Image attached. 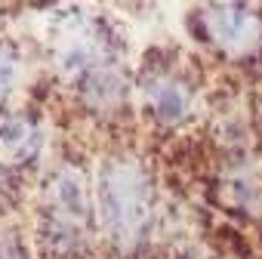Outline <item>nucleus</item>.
Returning a JSON list of instances; mask_svg holds the SVG:
<instances>
[{
	"mask_svg": "<svg viewBox=\"0 0 262 259\" xmlns=\"http://www.w3.org/2000/svg\"><path fill=\"white\" fill-rule=\"evenodd\" d=\"M0 145L10 148V152L19 155V158H25L28 152H34L37 133L31 130V123H25L22 117H13V120H7L4 126H0Z\"/></svg>",
	"mask_w": 262,
	"mask_h": 259,
	"instance_id": "obj_5",
	"label": "nucleus"
},
{
	"mask_svg": "<svg viewBox=\"0 0 262 259\" xmlns=\"http://www.w3.org/2000/svg\"><path fill=\"white\" fill-rule=\"evenodd\" d=\"M13 74H16V59L7 47H0V99H4L13 87Z\"/></svg>",
	"mask_w": 262,
	"mask_h": 259,
	"instance_id": "obj_7",
	"label": "nucleus"
},
{
	"mask_svg": "<svg viewBox=\"0 0 262 259\" xmlns=\"http://www.w3.org/2000/svg\"><path fill=\"white\" fill-rule=\"evenodd\" d=\"M50 198H53V213H50L47 238L53 241L56 250H65V247L74 250L90 222V201H86L83 176L71 167L59 170L50 182Z\"/></svg>",
	"mask_w": 262,
	"mask_h": 259,
	"instance_id": "obj_2",
	"label": "nucleus"
},
{
	"mask_svg": "<svg viewBox=\"0 0 262 259\" xmlns=\"http://www.w3.org/2000/svg\"><path fill=\"white\" fill-rule=\"evenodd\" d=\"M99 213L120 250L142 244L151 225V179L133 158H111L99 173Z\"/></svg>",
	"mask_w": 262,
	"mask_h": 259,
	"instance_id": "obj_1",
	"label": "nucleus"
},
{
	"mask_svg": "<svg viewBox=\"0 0 262 259\" xmlns=\"http://www.w3.org/2000/svg\"><path fill=\"white\" fill-rule=\"evenodd\" d=\"M4 185H7V170H4V164H0V191H4Z\"/></svg>",
	"mask_w": 262,
	"mask_h": 259,
	"instance_id": "obj_9",
	"label": "nucleus"
},
{
	"mask_svg": "<svg viewBox=\"0 0 262 259\" xmlns=\"http://www.w3.org/2000/svg\"><path fill=\"white\" fill-rule=\"evenodd\" d=\"M204 28H207V37L225 53H241L253 47V40H259V19L247 7H237V4L207 7Z\"/></svg>",
	"mask_w": 262,
	"mask_h": 259,
	"instance_id": "obj_3",
	"label": "nucleus"
},
{
	"mask_svg": "<svg viewBox=\"0 0 262 259\" xmlns=\"http://www.w3.org/2000/svg\"><path fill=\"white\" fill-rule=\"evenodd\" d=\"M148 102L164 123H176L188 111V90L173 77H158L148 87Z\"/></svg>",
	"mask_w": 262,
	"mask_h": 259,
	"instance_id": "obj_4",
	"label": "nucleus"
},
{
	"mask_svg": "<svg viewBox=\"0 0 262 259\" xmlns=\"http://www.w3.org/2000/svg\"><path fill=\"white\" fill-rule=\"evenodd\" d=\"M0 259H28L22 241H19L13 231H4V234H0Z\"/></svg>",
	"mask_w": 262,
	"mask_h": 259,
	"instance_id": "obj_8",
	"label": "nucleus"
},
{
	"mask_svg": "<svg viewBox=\"0 0 262 259\" xmlns=\"http://www.w3.org/2000/svg\"><path fill=\"white\" fill-rule=\"evenodd\" d=\"M120 90H123V83H120L117 74H111V71H96V74L86 80V99H93L99 108L114 105V102L120 99Z\"/></svg>",
	"mask_w": 262,
	"mask_h": 259,
	"instance_id": "obj_6",
	"label": "nucleus"
}]
</instances>
